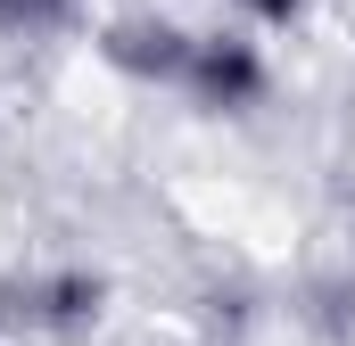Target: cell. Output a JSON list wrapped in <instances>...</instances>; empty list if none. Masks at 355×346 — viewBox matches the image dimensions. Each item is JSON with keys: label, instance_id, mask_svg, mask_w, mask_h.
<instances>
[{"label": "cell", "instance_id": "cell-5", "mask_svg": "<svg viewBox=\"0 0 355 346\" xmlns=\"http://www.w3.org/2000/svg\"><path fill=\"white\" fill-rule=\"evenodd\" d=\"M232 8H248V17H257V25H289V17H297V8H306V0H232Z\"/></svg>", "mask_w": 355, "mask_h": 346}, {"label": "cell", "instance_id": "cell-2", "mask_svg": "<svg viewBox=\"0 0 355 346\" xmlns=\"http://www.w3.org/2000/svg\"><path fill=\"white\" fill-rule=\"evenodd\" d=\"M174 91H182V99H198L207 116H248V107L272 91V66H265V50L240 42V33H198Z\"/></svg>", "mask_w": 355, "mask_h": 346}, {"label": "cell", "instance_id": "cell-4", "mask_svg": "<svg viewBox=\"0 0 355 346\" xmlns=\"http://www.w3.org/2000/svg\"><path fill=\"white\" fill-rule=\"evenodd\" d=\"M75 25V0H0V42H58Z\"/></svg>", "mask_w": 355, "mask_h": 346}, {"label": "cell", "instance_id": "cell-3", "mask_svg": "<svg viewBox=\"0 0 355 346\" xmlns=\"http://www.w3.org/2000/svg\"><path fill=\"white\" fill-rule=\"evenodd\" d=\"M190 42L198 33H182L174 17H124V25H107V66H124L132 83H182V66H190Z\"/></svg>", "mask_w": 355, "mask_h": 346}, {"label": "cell", "instance_id": "cell-1", "mask_svg": "<svg viewBox=\"0 0 355 346\" xmlns=\"http://www.w3.org/2000/svg\"><path fill=\"white\" fill-rule=\"evenodd\" d=\"M107 313V280L83 264H50V272H17L0 280V322L33 330V338H91Z\"/></svg>", "mask_w": 355, "mask_h": 346}]
</instances>
